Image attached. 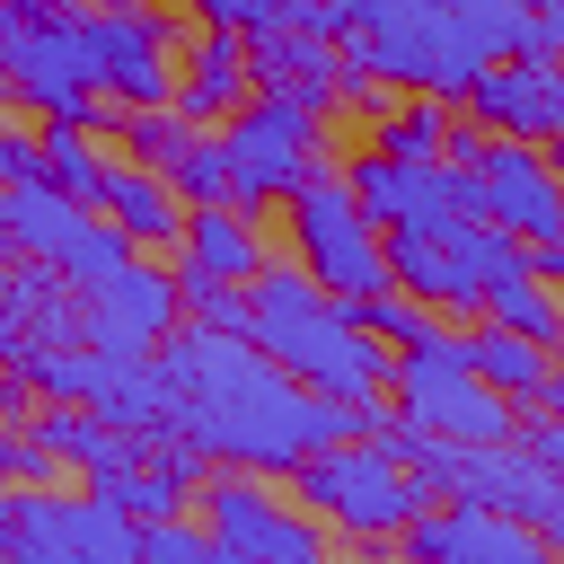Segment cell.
<instances>
[{
    "mask_svg": "<svg viewBox=\"0 0 564 564\" xmlns=\"http://www.w3.org/2000/svg\"><path fill=\"white\" fill-rule=\"evenodd\" d=\"M194 132H203V123H185L176 106H123V123H115V141H132V150H141V167H167Z\"/></svg>",
    "mask_w": 564,
    "mask_h": 564,
    "instance_id": "cell-26",
    "label": "cell"
},
{
    "mask_svg": "<svg viewBox=\"0 0 564 564\" xmlns=\"http://www.w3.org/2000/svg\"><path fill=\"white\" fill-rule=\"evenodd\" d=\"M185 291V326H212V335H247V282H212V273H176Z\"/></svg>",
    "mask_w": 564,
    "mask_h": 564,
    "instance_id": "cell-27",
    "label": "cell"
},
{
    "mask_svg": "<svg viewBox=\"0 0 564 564\" xmlns=\"http://www.w3.org/2000/svg\"><path fill=\"white\" fill-rule=\"evenodd\" d=\"M247 62H256V88L300 97V106H317V115L344 97V44H335V35H308V26H256V35H247Z\"/></svg>",
    "mask_w": 564,
    "mask_h": 564,
    "instance_id": "cell-17",
    "label": "cell"
},
{
    "mask_svg": "<svg viewBox=\"0 0 564 564\" xmlns=\"http://www.w3.org/2000/svg\"><path fill=\"white\" fill-rule=\"evenodd\" d=\"M167 397H176V432L212 458V467H247V476H291L300 458L335 449L361 432V405L300 388L256 335H212V326H176L159 344Z\"/></svg>",
    "mask_w": 564,
    "mask_h": 564,
    "instance_id": "cell-1",
    "label": "cell"
},
{
    "mask_svg": "<svg viewBox=\"0 0 564 564\" xmlns=\"http://www.w3.org/2000/svg\"><path fill=\"white\" fill-rule=\"evenodd\" d=\"M449 132H458V123H449V106H441V97H423V106H397V115L379 123V150L423 167V159H449Z\"/></svg>",
    "mask_w": 564,
    "mask_h": 564,
    "instance_id": "cell-24",
    "label": "cell"
},
{
    "mask_svg": "<svg viewBox=\"0 0 564 564\" xmlns=\"http://www.w3.org/2000/svg\"><path fill=\"white\" fill-rule=\"evenodd\" d=\"M467 370H476L494 397H538L555 361H546V344H529V335H511V326H494V317H485V326L467 335Z\"/></svg>",
    "mask_w": 564,
    "mask_h": 564,
    "instance_id": "cell-21",
    "label": "cell"
},
{
    "mask_svg": "<svg viewBox=\"0 0 564 564\" xmlns=\"http://www.w3.org/2000/svg\"><path fill=\"white\" fill-rule=\"evenodd\" d=\"M529 273V247L476 212L458 220H423V229H388V282L414 291L423 308H485L502 282Z\"/></svg>",
    "mask_w": 564,
    "mask_h": 564,
    "instance_id": "cell-3",
    "label": "cell"
},
{
    "mask_svg": "<svg viewBox=\"0 0 564 564\" xmlns=\"http://www.w3.org/2000/svg\"><path fill=\"white\" fill-rule=\"evenodd\" d=\"M9 476H26V432L0 423V485H9Z\"/></svg>",
    "mask_w": 564,
    "mask_h": 564,
    "instance_id": "cell-32",
    "label": "cell"
},
{
    "mask_svg": "<svg viewBox=\"0 0 564 564\" xmlns=\"http://www.w3.org/2000/svg\"><path fill=\"white\" fill-rule=\"evenodd\" d=\"M106 167L115 159H97V132H79V123H44L35 132V176L62 185L70 203H97L106 194Z\"/></svg>",
    "mask_w": 564,
    "mask_h": 564,
    "instance_id": "cell-22",
    "label": "cell"
},
{
    "mask_svg": "<svg viewBox=\"0 0 564 564\" xmlns=\"http://www.w3.org/2000/svg\"><path fill=\"white\" fill-rule=\"evenodd\" d=\"M352 194H361V212L379 220V229H423V220H458V212H476V185L449 167V159H388V150H361L352 167Z\"/></svg>",
    "mask_w": 564,
    "mask_h": 564,
    "instance_id": "cell-15",
    "label": "cell"
},
{
    "mask_svg": "<svg viewBox=\"0 0 564 564\" xmlns=\"http://www.w3.org/2000/svg\"><path fill=\"white\" fill-rule=\"evenodd\" d=\"M520 449H529L546 476H564V423H529V441H520Z\"/></svg>",
    "mask_w": 564,
    "mask_h": 564,
    "instance_id": "cell-31",
    "label": "cell"
},
{
    "mask_svg": "<svg viewBox=\"0 0 564 564\" xmlns=\"http://www.w3.org/2000/svg\"><path fill=\"white\" fill-rule=\"evenodd\" d=\"M141 564H220L212 546V520H141Z\"/></svg>",
    "mask_w": 564,
    "mask_h": 564,
    "instance_id": "cell-28",
    "label": "cell"
},
{
    "mask_svg": "<svg viewBox=\"0 0 564 564\" xmlns=\"http://www.w3.org/2000/svg\"><path fill=\"white\" fill-rule=\"evenodd\" d=\"M0 238H9V247H26L44 273H70L79 291H88V282H106V273L132 256V238H123L115 220H97V203H70V194H62V185H44V176L0 185Z\"/></svg>",
    "mask_w": 564,
    "mask_h": 564,
    "instance_id": "cell-9",
    "label": "cell"
},
{
    "mask_svg": "<svg viewBox=\"0 0 564 564\" xmlns=\"http://www.w3.org/2000/svg\"><path fill=\"white\" fill-rule=\"evenodd\" d=\"M220 150H229V185H238V203H291V194L317 176V106L256 88V97L229 115Z\"/></svg>",
    "mask_w": 564,
    "mask_h": 564,
    "instance_id": "cell-11",
    "label": "cell"
},
{
    "mask_svg": "<svg viewBox=\"0 0 564 564\" xmlns=\"http://www.w3.org/2000/svg\"><path fill=\"white\" fill-rule=\"evenodd\" d=\"M379 79H397V88H414V97H467L485 70H494V53L467 35V9L458 0H379L370 9V26L361 35H344Z\"/></svg>",
    "mask_w": 564,
    "mask_h": 564,
    "instance_id": "cell-4",
    "label": "cell"
},
{
    "mask_svg": "<svg viewBox=\"0 0 564 564\" xmlns=\"http://www.w3.org/2000/svg\"><path fill=\"white\" fill-rule=\"evenodd\" d=\"M449 167L476 185V220L511 229L520 247H555V238H564V176L546 167L538 141H511V132H449Z\"/></svg>",
    "mask_w": 564,
    "mask_h": 564,
    "instance_id": "cell-8",
    "label": "cell"
},
{
    "mask_svg": "<svg viewBox=\"0 0 564 564\" xmlns=\"http://www.w3.org/2000/svg\"><path fill=\"white\" fill-rule=\"evenodd\" d=\"M247 97H256V62H247V35H238V26H212V35L194 44V62L176 70V97H167V106H176L185 123H229Z\"/></svg>",
    "mask_w": 564,
    "mask_h": 564,
    "instance_id": "cell-18",
    "label": "cell"
},
{
    "mask_svg": "<svg viewBox=\"0 0 564 564\" xmlns=\"http://www.w3.org/2000/svg\"><path fill=\"white\" fill-rule=\"evenodd\" d=\"M291 238H300V273H308L317 291H335V300L388 291V229L361 212L352 176H326V167H317V176L291 194Z\"/></svg>",
    "mask_w": 564,
    "mask_h": 564,
    "instance_id": "cell-7",
    "label": "cell"
},
{
    "mask_svg": "<svg viewBox=\"0 0 564 564\" xmlns=\"http://www.w3.org/2000/svg\"><path fill=\"white\" fill-rule=\"evenodd\" d=\"M0 97H18V88H9V70H0Z\"/></svg>",
    "mask_w": 564,
    "mask_h": 564,
    "instance_id": "cell-35",
    "label": "cell"
},
{
    "mask_svg": "<svg viewBox=\"0 0 564 564\" xmlns=\"http://www.w3.org/2000/svg\"><path fill=\"white\" fill-rule=\"evenodd\" d=\"M176 247H185V264L212 273V282H256V273H264V238H256L247 203H194Z\"/></svg>",
    "mask_w": 564,
    "mask_h": 564,
    "instance_id": "cell-20",
    "label": "cell"
},
{
    "mask_svg": "<svg viewBox=\"0 0 564 564\" xmlns=\"http://www.w3.org/2000/svg\"><path fill=\"white\" fill-rule=\"evenodd\" d=\"M247 335H256L300 388H317V397H344V405H379V397H388L397 352L352 317V300L317 291L308 273L264 264V273L247 282Z\"/></svg>",
    "mask_w": 564,
    "mask_h": 564,
    "instance_id": "cell-2",
    "label": "cell"
},
{
    "mask_svg": "<svg viewBox=\"0 0 564 564\" xmlns=\"http://www.w3.org/2000/svg\"><path fill=\"white\" fill-rule=\"evenodd\" d=\"M388 397H397V414H405L414 432H432V441L485 449V441H511V432H520V423H511V397H494V388L467 370V335H449V326H432L423 344L397 352Z\"/></svg>",
    "mask_w": 564,
    "mask_h": 564,
    "instance_id": "cell-6",
    "label": "cell"
},
{
    "mask_svg": "<svg viewBox=\"0 0 564 564\" xmlns=\"http://www.w3.org/2000/svg\"><path fill=\"white\" fill-rule=\"evenodd\" d=\"M203 511H212L220 564H326V520L317 511H282L247 467H220L203 485Z\"/></svg>",
    "mask_w": 564,
    "mask_h": 564,
    "instance_id": "cell-12",
    "label": "cell"
},
{
    "mask_svg": "<svg viewBox=\"0 0 564 564\" xmlns=\"http://www.w3.org/2000/svg\"><path fill=\"white\" fill-rule=\"evenodd\" d=\"M97 212L132 238V256L141 247H167V238H185V194L159 176V167H106V194H97Z\"/></svg>",
    "mask_w": 564,
    "mask_h": 564,
    "instance_id": "cell-19",
    "label": "cell"
},
{
    "mask_svg": "<svg viewBox=\"0 0 564 564\" xmlns=\"http://www.w3.org/2000/svg\"><path fill=\"white\" fill-rule=\"evenodd\" d=\"M529 53H555V62H564V0H538V18H529Z\"/></svg>",
    "mask_w": 564,
    "mask_h": 564,
    "instance_id": "cell-30",
    "label": "cell"
},
{
    "mask_svg": "<svg viewBox=\"0 0 564 564\" xmlns=\"http://www.w3.org/2000/svg\"><path fill=\"white\" fill-rule=\"evenodd\" d=\"M538 150H546V167H555V176H564V132H555V141H538Z\"/></svg>",
    "mask_w": 564,
    "mask_h": 564,
    "instance_id": "cell-34",
    "label": "cell"
},
{
    "mask_svg": "<svg viewBox=\"0 0 564 564\" xmlns=\"http://www.w3.org/2000/svg\"><path fill=\"white\" fill-rule=\"evenodd\" d=\"M176 326H185V291H176V273H159L141 256H123L106 282L79 291V344H97L115 361H150Z\"/></svg>",
    "mask_w": 564,
    "mask_h": 564,
    "instance_id": "cell-13",
    "label": "cell"
},
{
    "mask_svg": "<svg viewBox=\"0 0 564 564\" xmlns=\"http://www.w3.org/2000/svg\"><path fill=\"white\" fill-rule=\"evenodd\" d=\"M291 485H300V502H308L326 529H344V538H405V520L423 511V476H414L388 441H370V432L300 458Z\"/></svg>",
    "mask_w": 564,
    "mask_h": 564,
    "instance_id": "cell-5",
    "label": "cell"
},
{
    "mask_svg": "<svg viewBox=\"0 0 564 564\" xmlns=\"http://www.w3.org/2000/svg\"><path fill=\"white\" fill-rule=\"evenodd\" d=\"M405 564H555L546 529L520 511H485V502H449V511H414L405 520Z\"/></svg>",
    "mask_w": 564,
    "mask_h": 564,
    "instance_id": "cell-14",
    "label": "cell"
},
{
    "mask_svg": "<svg viewBox=\"0 0 564 564\" xmlns=\"http://www.w3.org/2000/svg\"><path fill=\"white\" fill-rule=\"evenodd\" d=\"M538 405H546V423H564V370H546V388H538Z\"/></svg>",
    "mask_w": 564,
    "mask_h": 564,
    "instance_id": "cell-33",
    "label": "cell"
},
{
    "mask_svg": "<svg viewBox=\"0 0 564 564\" xmlns=\"http://www.w3.org/2000/svg\"><path fill=\"white\" fill-rule=\"evenodd\" d=\"M0 564H141V520L106 494H18Z\"/></svg>",
    "mask_w": 564,
    "mask_h": 564,
    "instance_id": "cell-10",
    "label": "cell"
},
{
    "mask_svg": "<svg viewBox=\"0 0 564 564\" xmlns=\"http://www.w3.org/2000/svg\"><path fill=\"white\" fill-rule=\"evenodd\" d=\"M485 317L494 326H511V335H529V344H564V291L555 282H538V273H520V282H502L494 300H485Z\"/></svg>",
    "mask_w": 564,
    "mask_h": 564,
    "instance_id": "cell-23",
    "label": "cell"
},
{
    "mask_svg": "<svg viewBox=\"0 0 564 564\" xmlns=\"http://www.w3.org/2000/svg\"><path fill=\"white\" fill-rule=\"evenodd\" d=\"M458 106H467L485 132L555 141V132H564V62H555V53H511V62H494Z\"/></svg>",
    "mask_w": 564,
    "mask_h": 564,
    "instance_id": "cell-16",
    "label": "cell"
},
{
    "mask_svg": "<svg viewBox=\"0 0 564 564\" xmlns=\"http://www.w3.org/2000/svg\"><path fill=\"white\" fill-rule=\"evenodd\" d=\"M159 176L185 194V212H194V203H238V185H229V150H220V141H203V132H194Z\"/></svg>",
    "mask_w": 564,
    "mask_h": 564,
    "instance_id": "cell-25",
    "label": "cell"
},
{
    "mask_svg": "<svg viewBox=\"0 0 564 564\" xmlns=\"http://www.w3.org/2000/svg\"><path fill=\"white\" fill-rule=\"evenodd\" d=\"M185 9H203L212 26H238V35H256V26L273 18V0H185Z\"/></svg>",
    "mask_w": 564,
    "mask_h": 564,
    "instance_id": "cell-29",
    "label": "cell"
}]
</instances>
